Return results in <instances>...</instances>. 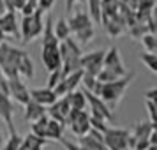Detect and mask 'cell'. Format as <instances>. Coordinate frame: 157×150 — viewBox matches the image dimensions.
<instances>
[{
    "instance_id": "obj_1",
    "label": "cell",
    "mask_w": 157,
    "mask_h": 150,
    "mask_svg": "<svg viewBox=\"0 0 157 150\" xmlns=\"http://www.w3.org/2000/svg\"><path fill=\"white\" fill-rule=\"evenodd\" d=\"M134 79V72H127L124 78L117 79V81H109V83H99L95 85V90L92 94H95L109 110H115L118 106V102L124 99V94L127 90V87L132 83Z\"/></svg>"
},
{
    "instance_id": "obj_2",
    "label": "cell",
    "mask_w": 157,
    "mask_h": 150,
    "mask_svg": "<svg viewBox=\"0 0 157 150\" xmlns=\"http://www.w3.org/2000/svg\"><path fill=\"white\" fill-rule=\"evenodd\" d=\"M43 46H41V60L48 72H53L60 69V51H58V39L53 34V18L48 16L43 30Z\"/></svg>"
},
{
    "instance_id": "obj_3",
    "label": "cell",
    "mask_w": 157,
    "mask_h": 150,
    "mask_svg": "<svg viewBox=\"0 0 157 150\" xmlns=\"http://www.w3.org/2000/svg\"><path fill=\"white\" fill-rule=\"evenodd\" d=\"M27 55L29 53L25 50H20L7 43H0V71L6 76V79H21L20 67Z\"/></svg>"
},
{
    "instance_id": "obj_4",
    "label": "cell",
    "mask_w": 157,
    "mask_h": 150,
    "mask_svg": "<svg viewBox=\"0 0 157 150\" xmlns=\"http://www.w3.org/2000/svg\"><path fill=\"white\" fill-rule=\"evenodd\" d=\"M58 51H60V69H62V74H64V78L67 74H72V72L76 71H81V55H83V51L79 48V44L69 37V39H65L60 43L58 46Z\"/></svg>"
},
{
    "instance_id": "obj_5",
    "label": "cell",
    "mask_w": 157,
    "mask_h": 150,
    "mask_svg": "<svg viewBox=\"0 0 157 150\" xmlns=\"http://www.w3.org/2000/svg\"><path fill=\"white\" fill-rule=\"evenodd\" d=\"M44 30V20H43V11L36 9V13L30 16H23L21 20V43H30L37 37L43 36Z\"/></svg>"
},
{
    "instance_id": "obj_6",
    "label": "cell",
    "mask_w": 157,
    "mask_h": 150,
    "mask_svg": "<svg viewBox=\"0 0 157 150\" xmlns=\"http://www.w3.org/2000/svg\"><path fill=\"white\" fill-rule=\"evenodd\" d=\"M129 131L120 127H108L102 134V143L106 150H125L127 148Z\"/></svg>"
},
{
    "instance_id": "obj_7",
    "label": "cell",
    "mask_w": 157,
    "mask_h": 150,
    "mask_svg": "<svg viewBox=\"0 0 157 150\" xmlns=\"http://www.w3.org/2000/svg\"><path fill=\"white\" fill-rule=\"evenodd\" d=\"M65 124L69 125L71 133L76 138H81V136L88 134L90 131V122H88V113L86 111H79V110H71L67 118H65Z\"/></svg>"
},
{
    "instance_id": "obj_8",
    "label": "cell",
    "mask_w": 157,
    "mask_h": 150,
    "mask_svg": "<svg viewBox=\"0 0 157 150\" xmlns=\"http://www.w3.org/2000/svg\"><path fill=\"white\" fill-rule=\"evenodd\" d=\"M104 50H95V51H90V53H83L81 55V71L88 74V76H94L97 78V74L101 72L102 69V60H104Z\"/></svg>"
},
{
    "instance_id": "obj_9",
    "label": "cell",
    "mask_w": 157,
    "mask_h": 150,
    "mask_svg": "<svg viewBox=\"0 0 157 150\" xmlns=\"http://www.w3.org/2000/svg\"><path fill=\"white\" fill-rule=\"evenodd\" d=\"M102 69L113 72L115 76H118V78H124V76L127 74V69L124 67V62H122V57H120V51H118V48H117V46H111V48L104 53Z\"/></svg>"
},
{
    "instance_id": "obj_10",
    "label": "cell",
    "mask_w": 157,
    "mask_h": 150,
    "mask_svg": "<svg viewBox=\"0 0 157 150\" xmlns=\"http://www.w3.org/2000/svg\"><path fill=\"white\" fill-rule=\"evenodd\" d=\"M0 120L6 124L9 134H18L14 125V102L7 94H0Z\"/></svg>"
},
{
    "instance_id": "obj_11",
    "label": "cell",
    "mask_w": 157,
    "mask_h": 150,
    "mask_svg": "<svg viewBox=\"0 0 157 150\" xmlns=\"http://www.w3.org/2000/svg\"><path fill=\"white\" fill-rule=\"evenodd\" d=\"M83 94H85V99H86V104H88V108H90V111L94 115V117H99V118H102V120L106 122H111L113 120V111L109 110V108L102 102V101L95 95V94L88 92V90H83Z\"/></svg>"
},
{
    "instance_id": "obj_12",
    "label": "cell",
    "mask_w": 157,
    "mask_h": 150,
    "mask_svg": "<svg viewBox=\"0 0 157 150\" xmlns=\"http://www.w3.org/2000/svg\"><path fill=\"white\" fill-rule=\"evenodd\" d=\"M7 87H9V97L13 102H18L25 106L30 101V92L29 87L25 85L23 79H7Z\"/></svg>"
},
{
    "instance_id": "obj_13",
    "label": "cell",
    "mask_w": 157,
    "mask_h": 150,
    "mask_svg": "<svg viewBox=\"0 0 157 150\" xmlns=\"http://www.w3.org/2000/svg\"><path fill=\"white\" fill-rule=\"evenodd\" d=\"M81 78H83V71H76V72H72V74H67V76L53 88L55 95H57V97H64L67 94H71L72 90H78L79 83H81Z\"/></svg>"
},
{
    "instance_id": "obj_14",
    "label": "cell",
    "mask_w": 157,
    "mask_h": 150,
    "mask_svg": "<svg viewBox=\"0 0 157 150\" xmlns=\"http://www.w3.org/2000/svg\"><path fill=\"white\" fill-rule=\"evenodd\" d=\"M69 111H71V106H69L67 97L64 95V97H58V99L46 110V115H48V118H51V120H55V122H58V124H64L65 125V118H67Z\"/></svg>"
},
{
    "instance_id": "obj_15",
    "label": "cell",
    "mask_w": 157,
    "mask_h": 150,
    "mask_svg": "<svg viewBox=\"0 0 157 150\" xmlns=\"http://www.w3.org/2000/svg\"><path fill=\"white\" fill-rule=\"evenodd\" d=\"M29 92H30V101H34V102H37V104H41V106H44V108H50L51 104L58 99L57 95H55V92L50 90V88H46V87L32 88Z\"/></svg>"
},
{
    "instance_id": "obj_16",
    "label": "cell",
    "mask_w": 157,
    "mask_h": 150,
    "mask_svg": "<svg viewBox=\"0 0 157 150\" xmlns=\"http://www.w3.org/2000/svg\"><path fill=\"white\" fill-rule=\"evenodd\" d=\"M65 21H67V27H69V30H71L72 36H74V34H78L79 30L88 29V27H94L92 20H90V18H88V14H86V13H83V11L74 13V14H72L69 20H65Z\"/></svg>"
},
{
    "instance_id": "obj_17",
    "label": "cell",
    "mask_w": 157,
    "mask_h": 150,
    "mask_svg": "<svg viewBox=\"0 0 157 150\" xmlns=\"http://www.w3.org/2000/svg\"><path fill=\"white\" fill-rule=\"evenodd\" d=\"M0 29L6 36H18L20 30H18V21H16V13H4L0 16Z\"/></svg>"
},
{
    "instance_id": "obj_18",
    "label": "cell",
    "mask_w": 157,
    "mask_h": 150,
    "mask_svg": "<svg viewBox=\"0 0 157 150\" xmlns=\"http://www.w3.org/2000/svg\"><path fill=\"white\" fill-rule=\"evenodd\" d=\"M23 108H25L23 118H25L27 122H30V124L37 122L39 118H43L44 115H46V108L41 106V104H37V102H34V101H29Z\"/></svg>"
},
{
    "instance_id": "obj_19",
    "label": "cell",
    "mask_w": 157,
    "mask_h": 150,
    "mask_svg": "<svg viewBox=\"0 0 157 150\" xmlns=\"http://www.w3.org/2000/svg\"><path fill=\"white\" fill-rule=\"evenodd\" d=\"M46 145H48V140L37 138V136H34L32 133H29L27 136H23L21 138L20 150H43Z\"/></svg>"
},
{
    "instance_id": "obj_20",
    "label": "cell",
    "mask_w": 157,
    "mask_h": 150,
    "mask_svg": "<svg viewBox=\"0 0 157 150\" xmlns=\"http://www.w3.org/2000/svg\"><path fill=\"white\" fill-rule=\"evenodd\" d=\"M120 0H101V21L118 14Z\"/></svg>"
},
{
    "instance_id": "obj_21",
    "label": "cell",
    "mask_w": 157,
    "mask_h": 150,
    "mask_svg": "<svg viewBox=\"0 0 157 150\" xmlns=\"http://www.w3.org/2000/svg\"><path fill=\"white\" fill-rule=\"evenodd\" d=\"M65 97H67V101H69V106H71V110L85 111L86 99H85V94H83V90H72V92L67 94Z\"/></svg>"
},
{
    "instance_id": "obj_22",
    "label": "cell",
    "mask_w": 157,
    "mask_h": 150,
    "mask_svg": "<svg viewBox=\"0 0 157 150\" xmlns=\"http://www.w3.org/2000/svg\"><path fill=\"white\" fill-rule=\"evenodd\" d=\"M154 129H157L155 124H150V122H138V124L134 125V129H132L131 136L136 138V140H148L150 133H152Z\"/></svg>"
},
{
    "instance_id": "obj_23",
    "label": "cell",
    "mask_w": 157,
    "mask_h": 150,
    "mask_svg": "<svg viewBox=\"0 0 157 150\" xmlns=\"http://www.w3.org/2000/svg\"><path fill=\"white\" fill-rule=\"evenodd\" d=\"M64 129H65L64 124H58V122L50 118L48 127H46V140H57V141H60L64 138Z\"/></svg>"
},
{
    "instance_id": "obj_24",
    "label": "cell",
    "mask_w": 157,
    "mask_h": 150,
    "mask_svg": "<svg viewBox=\"0 0 157 150\" xmlns=\"http://www.w3.org/2000/svg\"><path fill=\"white\" fill-rule=\"evenodd\" d=\"M53 34L58 39V43H62L65 39L71 37V30L67 27V21L65 20H58V21H53Z\"/></svg>"
},
{
    "instance_id": "obj_25",
    "label": "cell",
    "mask_w": 157,
    "mask_h": 150,
    "mask_svg": "<svg viewBox=\"0 0 157 150\" xmlns=\"http://www.w3.org/2000/svg\"><path fill=\"white\" fill-rule=\"evenodd\" d=\"M76 143H78L79 147L86 148V150H106L102 143L97 141V140H94L90 134H85V136H81V138H78V141Z\"/></svg>"
},
{
    "instance_id": "obj_26",
    "label": "cell",
    "mask_w": 157,
    "mask_h": 150,
    "mask_svg": "<svg viewBox=\"0 0 157 150\" xmlns=\"http://www.w3.org/2000/svg\"><path fill=\"white\" fill-rule=\"evenodd\" d=\"M48 122H50L48 115H44L43 118H39L37 122H34V124H32V134L37 136V138L46 140V127H48Z\"/></svg>"
},
{
    "instance_id": "obj_27",
    "label": "cell",
    "mask_w": 157,
    "mask_h": 150,
    "mask_svg": "<svg viewBox=\"0 0 157 150\" xmlns=\"http://www.w3.org/2000/svg\"><path fill=\"white\" fill-rule=\"evenodd\" d=\"M88 6V18L92 20V23H101V0H86Z\"/></svg>"
},
{
    "instance_id": "obj_28",
    "label": "cell",
    "mask_w": 157,
    "mask_h": 150,
    "mask_svg": "<svg viewBox=\"0 0 157 150\" xmlns=\"http://www.w3.org/2000/svg\"><path fill=\"white\" fill-rule=\"evenodd\" d=\"M141 44L145 46V50L147 53H155L157 51V39H155V34H148V32H145L141 36Z\"/></svg>"
},
{
    "instance_id": "obj_29",
    "label": "cell",
    "mask_w": 157,
    "mask_h": 150,
    "mask_svg": "<svg viewBox=\"0 0 157 150\" xmlns=\"http://www.w3.org/2000/svg\"><path fill=\"white\" fill-rule=\"evenodd\" d=\"M88 122H90V129L99 131L101 134H104V131L109 127L106 120H102V118H99V117H94V115H88Z\"/></svg>"
},
{
    "instance_id": "obj_30",
    "label": "cell",
    "mask_w": 157,
    "mask_h": 150,
    "mask_svg": "<svg viewBox=\"0 0 157 150\" xmlns=\"http://www.w3.org/2000/svg\"><path fill=\"white\" fill-rule=\"evenodd\" d=\"M140 60L148 67L152 72H157V55L155 53H141Z\"/></svg>"
},
{
    "instance_id": "obj_31",
    "label": "cell",
    "mask_w": 157,
    "mask_h": 150,
    "mask_svg": "<svg viewBox=\"0 0 157 150\" xmlns=\"http://www.w3.org/2000/svg\"><path fill=\"white\" fill-rule=\"evenodd\" d=\"M20 145H21V136L11 134L7 138V141L4 143V150H20Z\"/></svg>"
},
{
    "instance_id": "obj_32",
    "label": "cell",
    "mask_w": 157,
    "mask_h": 150,
    "mask_svg": "<svg viewBox=\"0 0 157 150\" xmlns=\"http://www.w3.org/2000/svg\"><path fill=\"white\" fill-rule=\"evenodd\" d=\"M64 79V74H62V69H57V71L50 72V78H48V85H46V88H50V90H53L55 87L60 83Z\"/></svg>"
},
{
    "instance_id": "obj_33",
    "label": "cell",
    "mask_w": 157,
    "mask_h": 150,
    "mask_svg": "<svg viewBox=\"0 0 157 150\" xmlns=\"http://www.w3.org/2000/svg\"><path fill=\"white\" fill-rule=\"evenodd\" d=\"M81 83H83V90H88V92H94L95 90V85H97V78H94V76H88L83 72V78H81Z\"/></svg>"
},
{
    "instance_id": "obj_34",
    "label": "cell",
    "mask_w": 157,
    "mask_h": 150,
    "mask_svg": "<svg viewBox=\"0 0 157 150\" xmlns=\"http://www.w3.org/2000/svg\"><path fill=\"white\" fill-rule=\"evenodd\" d=\"M145 106H147V111H148V117H150V124H157V102L154 101H145Z\"/></svg>"
},
{
    "instance_id": "obj_35",
    "label": "cell",
    "mask_w": 157,
    "mask_h": 150,
    "mask_svg": "<svg viewBox=\"0 0 157 150\" xmlns=\"http://www.w3.org/2000/svg\"><path fill=\"white\" fill-rule=\"evenodd\" d=\"M36 9H37V2H36V0H27L20 11H21L23 16H30V14H34V13H36Z\"/></svg>"
},
{
    "instance_id": "obj_36",
    "label": "cell",
    "mask_w": 157,
    "mask_h": 150,
    "mask_svg": "<svg viewBox=\"0 0 157 150\" xmlns=\"http://www.w3.org/2000/svg\"><path fill=\"white\" fill-rule=\"evenodd\" d=\"M53 4H55V0H37V9H41L44 13V11H50Z\"/></svg>"
},
{
    "instance_id": "obj_37",
    "label": "cell",
    "mask_w": 157,
    "mask_h": 150,
    "mask_svg": "<svg viewBox=\"0 0 157 150\" xmlns=\"http://www.w3.org/2000/svg\"><path fill=\"white\" fill-rule=\"evenodd\" d=\"M0 94H7V95H9L7 79H6V76H4V74H2V71H0Z\"/></svg>"
},
{
    "instance_id": "obj_38",
    "label": "cell",
    "mask_w": 157,
    "mask_h": 150,
    "mask_svg": "<svg viewBox=\"0 0 157 150\" xmlns=\"http://www.w3.org/2000/svg\"><path fill=\"white\" fill-rule=\"evenodd\" d=\"M145 101H154V102H157V88L155 87L145 92Z\"/></svg>"
},
{
    "instance_id": "obj_39",
    "label": "cell",
    "mask_w": 157,
    "mask_h": 150,
    "mask_svg": "<svg viewBox=\"0 0 157 150\" xmlns=\"http://www.w3.org/2000/svg\"><path fill=\"white\" fill-rule=\"evenodd\" d=\"M148 147H150L148 140H138L134 145V150H148Z\"/></svg>"
},
{
    "instance_id": "obj_40",
    "label": "cell",
    "mask_w": 157,
    "mask_h": 150,
    "mask_svg": "<svg viewBox=\"0 0 157 150\" xmlns=\"http://www.w3.org/2000/svg\"><path fill=\"white\" fill-rule=\"evenodd\" d=\"M86 4V0H65V9L69 11V13H72V6L74 4Z\"/></svg>"
},
{
    "instance_id": "obj_41",
    "label": "cell",
    "mask_w": 157,
    "mask_h": 150,
    "mask_svg": "<svg viewBox=\"0 0 157 150\" xmlns=\"http://www.w3.org/2000/svg\"><path fill=\"white\" fill-rule=\"evenodd\" d=\"M4 13H7V11H6V6H4V2L0 0V16L4 14Z\"/></svg>"
},
{
    "instance_id": "obj_42",
    "label": "cell",
    "mask_w": 157,
    "mask_h": 150,
    "mask_svg": "<svg viewBox=\"0 0 157 150\" xmlns=\"http://www.w3.org/2000/svg\"><path fill=\"white\" fill-rule=\"evenodd\" d=\"M6 39H7V36L2 32V29H0V43H6Z\"/></svg>"
},
{
    "instance_id": "obj_43",
    "label": "cell",
    "mask_w": 157,
    "mask_h": 150,
    "mask_svg": "<svg viewBox=\"0 0 157 150\" xmlns=\"http://www.w3.org/2000/svg\"><path fill=\"white\" fill-rule=\"evenodd\" d=\"M4 143H6V140H4V136H2V129H0V150H2V147H4Z\"/></svg>"
},
{
    "instance_id": "obj_44",
    "label": "cell",
    "mask_w": 157,
    "mask_h": 150,
    "mask_svg": "<svg viewBox=\"0 0 157 150\" xmlns=\"http://www.w3.org/2000/svg\"><path fill=\"white\" fill-rule=\"evenodd\" d=\"M125 150H131V148H125Z\"/></svg>"
},
{
    "instance_id": "obj_45",
    "label": "cell",
    "mask_w": 157,
    "mask_h": 150,
    "mask_svg": "<svg viewBox=\"0 0 157 150\" xmlns=\"http://www.w3.org/2000/svg\"><path fill=\"white\" fill-rule=\"evenodd\" d=\"M2 150H4V147H2Z\"/></svg>"
}]
</instances>
